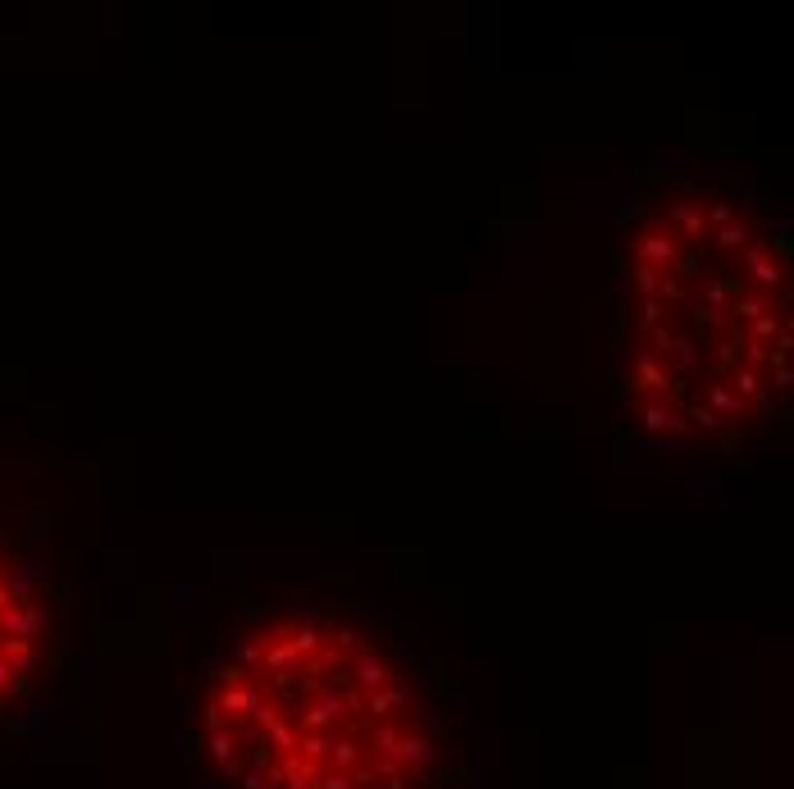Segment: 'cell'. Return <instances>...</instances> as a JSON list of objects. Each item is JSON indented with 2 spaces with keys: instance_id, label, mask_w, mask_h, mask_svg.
Here are the masks:
<instances>
[{
  "instance_id": "6da1fadb",
  "label": "cell",
  "mask_w": 794,
  "mask_h": 789,
  "mask_svg": "<svg viewBox=\"0 0 794 789\" xmlns=\"http://www.w3.org/2000/svg\"><path fill=\"white\" fill-rule=\"evenodd\" d=\"M621 384L645 425L744 443L790 402V251L735 187L662 178L621 238Z\"/></svg>"
},
{
  "instance_id": "7a4b0ae2",
  "label": "cell",
  "mask_w": 794,
  "mask_h": 789,
  "mask_svg": "<svg viewBox=\"0 0 794 789\" xmlns=\"http://www.w3.org/2000/svg\"><path fill=\"white\" fill-rule=\"evenodd\" d=\"M187 748L215 789H439L443 717L411 657L338 608H283L197 689Z\"/></svg>"
},
{
  "instance_id": "3957f363",
  "label": "cell",
  "mask_w": 794,
  "mask_h": 789,
  "mask_svg": "<svg viewBox=\"0 0 794 789\" xmlns=\"http://www.w3.org/2000/svg\"><path fill=\"white\" fill-rule=\"evenodd\" d=\"M64 675L60 603L32 580L23 543L0 525V730L47 707Z\"/></svg>"
}]
</instances>
